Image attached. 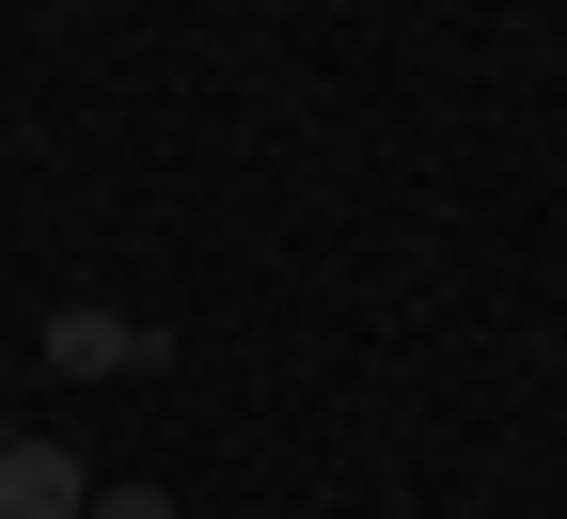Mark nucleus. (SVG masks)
Returning <instances> with one entry per match:
<instances>
[{"mask_svg": "<svg viewBox=\"0 0 567 519\" xmlns=\"http://www.w3.org/2000/svg\"><path fill=\"white\" fill-rule=\"evenodd\" d=\"M95 519H174V504L158 488H95Z\"/></svg>", "mask_w": 567, "mask_h": 519, "instance_id": "nucleus-3", "label": "nucleus"}, {"mask_svg": "<svg viewBox=\"0 0 567 519\" xmlns=\"http://www.w3.org/2000/svg\"><path fill=\"white\" fill-rule=\"evenodd\" d=\"M158 362H174L158 315H111V300H63L48 315V378H158Z\"/></svg>", "mask_w": 567, "mask_h": 519, "instance_id": "nucleus-1", "label": "nucleus"}, {"mask_svg": "<svg viewBox=\"0 0 567 519\" xmlns=\"http://www.w3.org/2000/svg\"><path fill=\"white\" fill-rule=\"evenodd\" d=\"M0 519H95L80 440H48V425H17V440H0Z\"/></svg>", "mask_w": 567, "mask_h": 519, "instance_id": "nucleus-2", "label": "nucleus"}, {"mask_svg": "<svg viewBox=\"0 0 567 519\" xmlns=\"http://www.w3.org/2000/svg\"><path fill=\"white\" fill-rule=\"evenodd\" d=\"M0 440H17V409H0Z\"/></svg>", "mask_w": 567, "mask_h": 519, "instance_id": "nucleus-4", "label": "nucleus"}]
</instances>
